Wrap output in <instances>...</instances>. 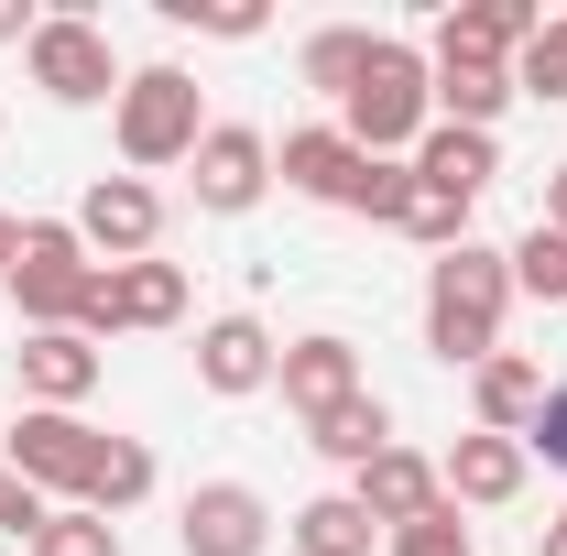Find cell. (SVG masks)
<instances>
[{
    "label": "cell",
    "instance_id": "f546056e",
    "mask_svg": "<svg viewBox=\"0 0 567 556\" xmlns=\"http://www.w3.org/2000/svg\"><path fill=\"white\" fill-rule=\"evenodd\" d=\"M382 556H470V513H458V502H436L425 524H404V535H382Z\"/></svg>",
    "mask_w": 567,
    "mask_h": 556
},
{
    "label": "cell",
    "instance_id": "484cf974",
    "mask_svg": "<svg viewBox=\"0 0 567 556\" xmlns=\"http://www.w3.org/2000/svg\"><path fill=\"white\" fill-rule=\"evenodd\" d=\"M502 262H513V295H535V306H567V229H546V218H535V229H524Z\"/></svg>",
    "mask_w": 567,
    "mask_h": 556
},
{
    "label": "cell",
    "instance_id": "ac0fdd59",
    "mask_svg": "<svg viewBox=\"0 0 567 556\" xmlns=\"http://www.w3.org/2000/svg\"><path fill=\"white\" fill-rule=\"evenodd\" d=\"M535 404H546V371H535L524 349H492V360L470 371V425H481V436H524Z\"/></svg>",
    "mask_w": 567,
    "mask_h": 556
},
{
    "label": "cell",
    "instance_id": "e575fe53",
    "mask_svg": "<svg viewBox=\"0 0 567 556\" xmlns=\"http://www.w3.org/2000/svg\"><path fill=\"white\" fill-rule=\"evenodd\" d=\"M11 262H22V218L0 208V274H11Z\"/></svg>",
    "mask_w": 567,
    "mask_h": 556
},
{
    "label": "cell",
    "instance_id": "30bf717a",
    "mask_svg": "<svg viewBox=\"0 0 567 556\" xmlns=\"http://www.w3.org/2000/svg\"><path fill=\"white\" fill-rule=\"evenodd\" d=\"M175 546L186 556H262L274 546V502L251 481H197L175 502Z\"/></svg>",
    "mask_w": 567,
    "mask_h": 556
},
{
    "label": "cell",
    "instance_id": "d6986e66",
    "mask_svg": "<svg viewBox=\"0 0 567 556\" xmlns=\"http://www.w3.org/2000/svg\"><path fill=\"white\" fill-rule=\"evenodd\" d=\"M284 546H295V556H371V546H382V524L360 513L350 491H317V502L284 513Z\"/></svg>",
    "mask_w": 567,
    "mask_h": 556
},
{
    "label": "cell",
    "instance_id": "8992f818",
    "mask_svg": "<svg viewBox=\"0 0 567 556\" xmlns=\"http://www.w3.org/2000/svg\"><path fill=\"white\" fill-rule=\"evenodd\" d=\"M0 459L66 513L76 491H87V470H99V425H87V415H55V404H22V425L0 436Z\"/></svg>",
    "mask_w": 567,
    "mask_h": 556
},
{
    "label": "cell",
    "instance_id": "3957f363",
    "mask_svg": "<svg viewBox=\"0 0 567 556\" xmlns=\"http://www.w3.org/2000/svg\"><path fill=\"white\" fill-rule=\"evenodd\" d=\"M110 142H121V175H164V164H186L197 142H208V99H197V76L186 66H132L121 76V99H110Z\"/></svg>",
    "mask_w": 567,
    "mask_h": 556
},
{
    "label": "cell",
    "instance_id": "277c9868",
    "mask_svg": "<svg viewBox=\"0 0 567 556\" xmlns=\"http://www.w3.org/2000/svg\"><path fill=\"white\" fill-rule=\"evenodd\" d=\"M22 76L55 99V110H99V99H121V44H110V22H87V11H44L33 22V44H22Z\"/></svg>",
    "mask_w": 567,
    "mask_h": 556
},
{
    "label": "cell",
    "instance_id": "9c48e42d",
    "mask_svg": "<svg viewBox=\"0 0 567 556\" xmlns=\"http://www.w3.org/2000/svg\"><path fill=\"white\" fill-rule=\"evenodd\" d=\"M76 240H87L99 262H153V251H164V186H142V175H87Z\"/></svg>",
    "mask_w": 567,
    "mask_h": 556
},
{
    "label": "cell",
    "instance_id": "836d02e7",
    "mask_svg": "<svg viewBox=\"0 0 567 556\" xmlns=\"http://www.w3.org/2000/svg\"><path fill=\"white\" fill-rule=\"evenodd\" d=\"M546 229H567V164L546 175Z\"/></svg>",
    "mask_w": 567,
    "mask_h": 556
},
{
    "label": "cell",
    "instance_id": "603a6c76",
    "mask_svg": "<svg viewBox=\"0 0 567 556\" xmlns=\"http://www.w3.org/2000/svg\"><path fill=\"white\" fill-rule=\"evenodd\" d=\"M371 44H382L371 22H328V33H306V55H295V76H306V87H317V99L339 110V99L360 87V66H371Z\"/></svg>",
    "mask_w": 567,
    "mask_h": 556
},
{
    "label": "cell",
    "instance_id": "5bb4252c",
    "mask_svg": "<svg viewBox=\"0 0 567 556\" xmlns=\"http://www.w3.org/2000/svg\"><path fill=\"white\" fill-rule=\"evenodd\" d=\"M350 502L382 524V535H404V524H425V513L447 502V481H436V459H425V447H404V436H393L371 470H350Z\"/></svg>",
    "mask_w": 567,
    "mask_h": 556
},
{
    "label": "cell",
    "instance_id": "2e32d148",
    "mask_svg": "<svg viewBox=\"0 0 567 556\" xmlns=\"http://www.w3.org/2000/svg\"><path fill=\"white\" fill-rule=\"evenodd\" d=\"M274 328L262 317H208L197 328V382H208L218 404H251V393H274Z\"/></svg>",
    "mask_w": 567,
    "mask_h": 556
},
{
    "label": "cell",
    "instance_id": "e0dca14e",
    "mask_svg": "<svg viewBox=\"0 0 567 556\" xmlns=\"http://www.w3.org/2000/svg\"><path fill=\"white\" fill-rule=\"evenodd\" d=\"M360 164H371V153H360L339 121H306V132H284V142H274V175L295 186V197H317V208H350Z\"/></svg>",
    "mask_w": 567,
    "mask_h": 556
},
{
    "label": "cell",
    "instance_id": "d590c367",
    "mask_svg": "<svg viewBox=\"0 0 567 556\" xmlns=\"http://www.w3.org/2000/svg\"><path fill=\"white\" fill-rule=\"evenodd\" d=\"M535 556H567V513H546V535H535Z\"/></svg>",
    "mask_w": 567,
    "mask_h": 556
},
{
    "label": "cell",
    "instance_id": "4fadbf2b",
    "mask_svg": "<svg viewBox=\"0 0 567 556\" xmlns=\"http://www.w3.org/2000/svg\"><path fill=\"white\" fill-rule=\"evenodd\" d=\"M22 404H55V415H76L87 393H99V371H110V349L76 339V328H22Z\"/></svg>",
    "mask_w": 567,
    "mask_h": 556
},
{
    "label": "cell",
    "instance_id": "52a82bcc",
    "mask_svg": "<svg viewBox=\"0 0 567 556\" xmlns=\"http://www.w3.org/2000/svg\"><path fill=\"white\" fill-rule=\"evenodd\" d=\"M186 317V262H99L87 284V317H76V339H121V328H175Z\"/></svg>",
    "mask_w": 567,
    "mask_h": 556
},
{
    "label": "cell",
    "instance_id": "7402d4cb",
    "mask_svg": "<svg viewBox=\"0 0 567 556\" xmlns=\"http://www.w3.org/2000/svg\"><path fill=\"white\" fill-rule=\"evenodd\" d=\"M306 447H317V459H339V470H371V459L393 447V404H382V393H350L339 415L306 425Z\"/></svg>",
    "mask_w": 567,
    "mask_h": 556
},
{
    "label": "cell",
    "instance_id": "d6a6232c",
    "mask_svg": "<svg viewBox=\"0 0 567 556\" xmlns=\"http://www.w3.org/2000/svg\"><path fill=\"white\" fill-rule=\"evenodd\" d=\"M33 22H44V11H22V0H0V44H33Z\"/></svg>",
    "mask_w": 567,
    "mask_h": 556
},
{
    "label": "cell",
    "instance_id": "cb8c5ba5",
    "mask_svg": "<svg viewBox=\"0 0 567 556\" xmlns=\"http://www.w3.org/2000/svg\"><path fill=\"white\" fill-rule=\"evenodd\" d=\"M502 110H513V66H436V121L502 132Z\"/></svg>",
    "mask_w": 567,
    "mask_h": 556
},
{
    "label": "cell",
    "instance_id": "5b68a950",
    "mask_svg": "<svg viewBox=\"0 0 567 556\" xmlns=\"http://www.w3.org/2000/svg\"><path fill=\"white\" fill-rule=\"evenodd\" d=\"M0 284H11L22 328H76L87 317V284H99V251L76 240V218H22V262Z\"/></svg>",
    "mask_w": 567,
    "mask_h": 556
},
{
    "label": "cell",
    "instance_id": "9a60e30c",
    "mask_svg": "<svg viewBox=\"0 0 567 556\" xmlns=\"http://www.w3.org/2000/svg\"><path fill=\"white\" fill-rule=\"evenodd\" d=\"M436 481H447V502L458 513H502V502H524V481H535V459H524V436H458L447 459H436Z\"/></svg>",
    "mask_w": 567,
    "mask_h": 556
},
{
    "label": "cell",
    "instance_id": "7a4b0ae2",
    "mask_svg": "<svg viewBox=\"0 0 567 556\" xmlns=\"http://www.w3.org/2000/svg\"><path fill=\"white\" fill-rule=\"evenodd\" d=\"M339 132L360 153H382V164H415V142L436 132V66H425V44H404V33L371 44L360 87L339 99Z\"/></svg>",
    "mask_w": 567,
    "mask_h": 556
},
{
    "label": "cell",
    "instance_id": "7c38bea8",
    "mask_svg": "<svg viewBox=\"0 0 567 556\" xmlns=\"http://www.w3.org/2000/svg\"><path fill=\"white\" fill-rule=\"evenodd\" d=\"M274 393L295 404V415L317 425V415H339L350 393H371L360 382V349L339 339V328H317V339H284V360H274Z\"/></svg>",
    "mask_w": 567,
    "mask_h": 556
},
{
    "label": "cell",
    "instance_id": "f1b7e54d",
    "mask_svg": "<svg viewBox=\"0 0 567 556\" xmlns=\"http://www.w3.org/2000/svg\"><path fill=\"white\" fill-rule=\"evenodd\" d=\"M22 556H121V524H99V513H76V502H66Z\"/></svg>",
    "mask_w": 567,
    "mask_h": 556
},
{
    "label": "cell",
    "instance_id": "44dd1931",
    "mask_svg": "<svg viewBox=\"0 0 567 556\" xmlns=\"http://www.w3.org/2000/svg\"><path fill=\"white\" fill-rule=\"evenodd\" d=\"M153 447L142 436H99V470H87V491H76V513H99V524H121V513H142L153 502Z\"/></svg>",
    "mask_w": 567,
    "mask_h": 556
},
{
    "label": "cell",
    "instance_id": "4dcf8cb0",
    "mask_svg": "<svg viewBox=\"0 0 567 556\" xmlns=\"http://www.w3.org/2000/svg\"><path fill=\"white\" fill-rule=\"evenodd\" d=\"M44 524H55V502H44V491H33L22 470H11V459H0V535H22V546H33Z\"/></svg>",
    "mask_w": 567,
    "mask_h": 556
},
{
    "label": "cell",
    "instance_id": "83f0119b",
    "mask_svg": "<svg viewBox=\"0 0 567 556\" xmlns=\"http://www.w3.org/2000/svg\"><path fill=\"white\" fill-rule=\"evenodd\" d=\"M513 99H567V11L513 55Z\"/></svg>",
    "mask_w": 567,
    "mask_h": 556
},
{
    "label": "cell",
    "instance_id": "ffe728a7",
    "mask_svg": "<svg viewBox=\"0 0 567 556\" xmlns=\"http://www.w3.org/2000/svg\"><path fill=\"white\" fill-rule=\"evenodd\" d=\"M415 175H425V186H447V197H470V208H481V186L502 175V142H492V132H458V121H436V132L415 142Z\"/></svg>",
    "mask_w": 567,
    "mask_h": 556
},
{
    "label": "cell",
    "instance_id": "ba28073f",
    "mask_svg": "<svg viewBox=\"0 0 567 556\" xmlns=\"http://www.w3.org/2000/svg\"><path fill=\"white\" fill-rule=\"evenodd\" d=\"M186 175H197V208L208 218H251L262 186H274V132L262 121H208V142L186 153Z\"/></svg>",
    "mask_w": 567,
    "mask_h": 556
},
{
    "label": "cell",
    "instance_id": "8fae6325",
    "mask_svg": "<svg viewBox=\"0 0 567 556\" xmlns=\"http://www.w3.org/2000/svg\"><path fill=\"white\" fill-rule=\"evenodd\" d=\"M535 33H546L535 0H458V11L425 33V66H513Z\"/></svg>",
    "mask_w": 567,
    "mask_h": 556
},
{
    "label": "cell",
    "instance_id": "d4e9b609",
    "mask_svg": "<svg viewBox=\"0 0 567 556\" xmlns=\"http://www.w3.org/2000/svg\"><path fill=\"white\" fill-rule=\"evenodd\" d=\"M393 229H404L415 251H458V240H470V197H447V186L404 175V197H393Z\"/></svg>",
    "mask_w": 567,
    "mask_h": 556
},
{
    "label": "cell",
    "instance_id": "6da1fadb",
    "mask_svg": "<svg viewBox=\"0 0 567 556\" xmlns=\"http://www.w3.org/2000/svg\"><path fill=\"white\" fill-rule=\"evenodd\" d=\"M502 317H513V262L492 240H458V251L425 262V349L447 371H481L502 349Z\"/></svg>",
    "mask_w": 567,
    "mask_h": 556
},
{
    "label": "cell",
    "instance_id": "4316f807",
    "mask_svg": "<svg viewBox=\"0 0 567 556\" xmlns=\"http://www.w3.org/2000/svg\"><path fill=\"white\" fill-rule=\"evenodd\" d=\"M164 22H175V33H208V44H251L274 11H262V0H164Z\"/></svg>",
    "mask_w": 567,
    "mask_h": 556
},
{
    "label": "cell",
    "instance_id": "1f68e13d",
    "mask_svg": "<svg viewBox=\"0 0 567 556\" xmlns=\"http://www.w3.org/2000/svg\"><path fill=\"white\" fill-rule=\"evenodd\" d=\"M524 459L567 470V382H546V404H535V425H524Z\"/></svg>",
    "mask_w": 567,
    "mask_h": 556
}]
</instances>
